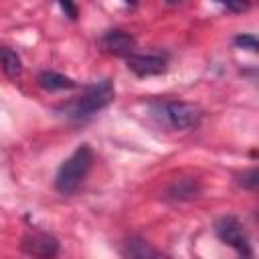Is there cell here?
<instances>
[{"label": "cell", "mask_w": 259, "mask_h": 259, "mask_svg": "<svg viewBox=\"0 0 259 259\" xmlns=\"http://www.w3.org/2000/svg\"><path fill=\"white\" fill-rule=\"evenodd\" d=\"M235 45L237 47H243L251 53H257L259 51V42H257V36L255 34H239L235 36Z\"/></svg>", "instance_id": "obj_12"}, {"label": "cell", "mask_w": 259, "mask_h": 259, "mask_svg": "<svg viewBox=\"0 0 259 259\" xmlns=\"http://www.w3.org/2000/svg\"><path fill=\"white\" fill-rule=\"evenodd\" d=\"M170 194H172L174 198H178V200H182V198H192V196H196V184H194L192 180H180L178 184H174V186L170 188Z\"/></svg>", "instance_id": "obj_11"}, {"label": "cell", "mask_w": 259, "mask_h": 259, "mask_svg": "<svg viewBox=\"0 0 259 259\" xmlns=\"http://www.w3.org/2000/svg\"><path fill=\"white\" fill-rule=\"evenodd\" d=\"M36 81L45 91H61V89H73L75 87V81L71 77L61 75L57 71H42V73H38Z\"/></svg>", "instance_id": "obj_8"}, {"label": "cell", "mask_w": 259, "mask_h": 259, "mask_svg": "<svg viewBox=\"0 0 259 259\" xmlns=\"http://www.w3.org/2000/svg\"><path fill=\"white\" fill-rule=\"evenodd\" d=\"M217 2L223 4V6H227L233 12H243V10L249 8V0H217Z\"/></svg>", "instance_id": "obj_13"}, {"label": "cell", "mask_w": 259, "mask_h": 259, "mask_svg": "<svg viewBox=\"0 0 259 259\" xmlns=\"http://www.w3.org/2000/svg\"><path fill=\"white\" fill-rule=\"evenodd\" d=\"M20 247L32 257H55L59 253V241L45 231H28L22 237Z\"/></svg>", "instance_id": "obj_5"}, {"label": "cell", "mask_w": 259, "mask_h": 259, "mask_svg": "<svg viewBox=\"0 0 259 259\" xmlns=\"http://www.w3.org/2000/svg\"><path fill=\"white\" fill-rule=\"evenodd\" d=\"M257 176H259V172H257L255 168H253V170H249V172H245V174L241 176V178H243V180H241V186H245V188H251V190H253V188L257 186V180H259Z\"/></svg>", "instance_id": "obj_15"}, {"label": "cell", "mask_w": 259, "mask_h": 259, "mask_svg": "<svg viewBox=\"0 0 259 259\" xmlns=\"http://www.w3.org/2000/svg\"><path fill=\"white\" fill-rule=\"evenodd\" d=\"M214 233H217V237L225 245H229L231 249H235L239 255H243V257H251L253 255L251 243H249V235H247L243 223L237 217H233V214L221 217L214 223Z\"/></svg>", "instance_id": "obj_4"}, {"label": "cell", "mask_w": 259, "mask_h": 259, "mask_svg": "<svg viewBox=\"0 0 259 259\" xmlns=\"http://www.w3.org/2000/svg\"><path fill=\"white\" fill-rule=\"evenodd\" d=\"M113 97H115V87L109 79L87 85L79 97H75L73 101L63 105L65 117H69L73 121H85V119L93 117L97 111H101L103 107H107L113 101Z\"/></svg>", "instance_id": "obj_1"}, {"label": "cell", "mask_w": 259, "mask_h": 259, "mask_svg": "<svg viewBox=\"0 0 259 259\" xmlns=\"http://www.w3.org/2000/svg\"><path fill=\"white\" fill-rule=\"evenodd\" d=\"M59 4H61V8H63L65 16H69L71 20H75V18L79 16V8H77V4H75L73 0H59Z\"/></svg>", "instance_id": "obj_14"}, {"label": "cell", "mask_w": 259, "mask_h": 259, "mask_svg": "<svg viewBox=\"0 0 259 259\" xmlns=\"http://www.w3.org/2000/svg\"><path fill=\"white\" fill-rule=\"evenodd\" d=\"M170 4H178V2H182V0H168Z\"/></svg>", "instance_id": "obj_17"}, {"label": "cell", "mask_w": 259, "mask_h": 259, "mask_svg": "<svg viewBox=\"0 0 259 259\" xmlns=\"http://www.w3.org/2000/svg\"><path fill=\"white\" fill-rule=\"evenodd\" d=\"M101 47L115 57H127L136 49V38L125 30H109L103 34Z\"/></svg>", "instance_id": "obj_7"}, {"label": "cell", "mask_w": 259, "mask_h": 259, "mask_svg": "<svg viewBox=\"0 0 259 259\" xmlns=\"http://www.w3.org/2000/svg\"><path fill=\"white\" fill-rule=\"evenodd\" d=\"M93 166V150L87 144H81L57 170L55 176V188L61 194H73L81 182L85 180V176L89 174Z\"/></svg>", "instance_id": "obj_2"}, {"label": "cell", "mask_w": 259, "mask_h": 259, "mask_svg": "<svg viewBox=\"0 0 259 259\" xmlns=\"http://www.w3.org/2000/svg\"><path fill=\"white\" fill-rule=\"evenodd\" d=\"M123 2H125V4H132V6H134V4L138 2V0H123Z\"/></svg>", "instance_id": "obj_16"}, {"label": "cell", "mask_w": 259, "mask_h": 259, "mask_svg": "<svg viewBox=\"0 0 259 259\" xmlns=\"http://www.w3.org/2000/svg\"><path fill=\"white\" fill-rule=\"evenodd\" d=\"M168 67V57L160 53H146V55H127V69L134 71L138 77H152L164 73Z\"/></svg>", "instance_id": "obj_6"}, {"label": "cell", "mask_w": 259, "mask_h": 259, "mask_svg": "<svg viewBox=\"0 0 259 259\" xmlns=\"http://www.w3.org/2000/svg\"><path fill=\"white\" fill-rule=\"evenodd\" d=\"M0 69L6 73V77L16 79L22 75V61L16 51L8 47H0Z\"/></svg>", "instance_id": "obj_10"}, {"label": "cell", "mask_w": 259, "mask_h": 259, "mask_svg": "<svg viewBox=\"0 0 259 259\" xmlns=\"http://www.w3.org/2000/svg\"><path fill=\"white\" fill-rule=\"evenodd\" d=\"M154 115L172 130H194L202 121V109L190 101H160L154 103Z\"/></svg>", "instance_id": "obj_3"}, {"label": "cell", "mask_w": 259, "mask_h": 259, "mask_svg": "<svg viewBox=\"0 0 259 259\" xmlns=\"http://www.w3.org/2000/svg\"><path fill=\"white\" fill-rule=\"evenodd\" d=\"M121 255L123 257H134V259H150V257H160V251H156L154 247H150L144 239L132 237V239H127L123 243Z\"/></svg>", "instance_id": "obj_9"}]
</instances>
